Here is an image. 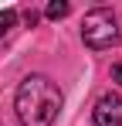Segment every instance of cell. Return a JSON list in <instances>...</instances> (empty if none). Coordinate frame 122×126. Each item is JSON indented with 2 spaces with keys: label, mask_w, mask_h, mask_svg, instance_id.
Returning a JSON list of instances; mask_svg holds the SVG:
<instances>
[{
  "label": "cell",
  "mask_w": 122,
  "mask_h": 126,
  "mask_svg": "<svg viewBox=\"0 0 122 126\" xmlns=\"http://www.w3.org/2000/svg\"><path fill=\"white\" fill-rule=\"evenodd\" d=\"M112 79H115V82H122V65H112Z\"/></svg>",
  "instance_id": "8992f818"
},
{
  "label": "cell",
  "mask_w": 122,
  "mask_h": 126,
  "mask_svg": "<svg viewBox=\"0 0 122 126\" xmlns=\"http://www.w3.org/2000/svg\"><path fill=\"white\" fill-rule=\"evenodd\" d=\"M14 24H17V10H3V14H0V38H3V34H10V27H14Z\"/></svg>",
  "instance_id": "5b68a950"
},
{
  "label": "cell",
  "mask_w": 122,
  "mask_h": 126,
  "mask_svg": "<svg viewBox=\"0 0 122 126\" xmlns=\"http://www.w3.org/2000/svg\"><path fill=\"white\" fill-rule=\"evenodd\" d=\"M68 10H71V7H68V3H64V0H51V3H48V10H44V14H48V17H51V21H61V17H68Z\"/></svg>",
  "instance_id": "277c9868"
},
{
  "label": "cell",
  "mask_w": 122,
  "mask_h": 126,
  "mask_svg": "<svg viewBox=\"0 0 122 126\" xmlns=\"http://www.w3.org/2000/svg\"><path fill=\"white\" fill-rule=\"evenodd\" d=\"M95 126H122V95H102L95 102Z\"/></svg>",
  "instance_id": "3957f363"
},
{
  "label": "cell",
  "mask_w": 122,
  "mask_h": 126,
  "mask_svg": "<svg viewBox=\"0 0 122 126\" xmlns=\"http://www.w3.org/2000/svg\"><path fill=\"white\" fill-rule=\"evenodd\" d=\"M61 102H64V95L48 75H27L17 85V95H14V109H17L20 126H51L58 119Z\"/></svg>",
  "instance_id": "6da1fadb"
},
{
  "label": "cell",
  "mask_w": 122,
  "mask_h": 126,
  "mask_svg": "<svg viewBox=\"0 0 122 126\" xmlns=\"http://www.w3.org/2000/svg\"><path fill=\"white\" fill-rule=\"evenodd\" d=\"M81 41L92 51H105V48H112L119 41V24L112 17V10L98 7L92 14H85V21H81Z\"/></svg>",
  "instance_id": "7a4b0ae2"
}]
</instances>
